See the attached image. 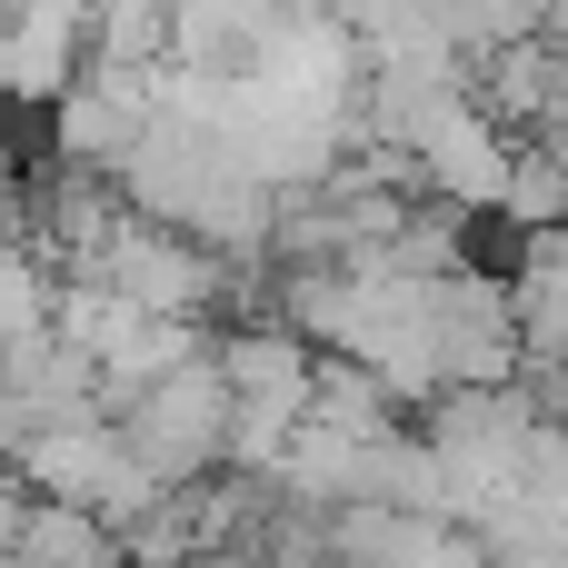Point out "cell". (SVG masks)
<instances>
[{"mask_svg":"<svg viewBox=\"0 0 568 568\" xmlns=\"http://www.w3.org/2000/svg\"><path fill=\"white\" fill-rule=\"evenodd\" d=\"M110 429H120V449H130L160 489L210 479V469H220V429H230V379H220V359H210V349L170 359L160 379H140V389L120 399Z\"/></svg>","mask_w":568,"mask_h":568,"instance_id":"1","label":"cell"},{"mask_svg":"<svg viewBox=\"0 0 568 568\" xmlns=\"http://www.w3.org/2000/svg\"><path fill=\"white\" fill-rule=\"evenodd\" d=\"M10 549H30V559H120V529H110L100 509H80V499H50V509L20 499Z\"/></svg>","mask_w":568,"mask_h":568,"instance_id":"2","label":"cell"},{"mask_svg":"<svg viewBox=\"0 0 568 568\" xmlns=\"http://www.w3.org/2000/svg\"><path fill=\"white\" fill-rule=\"evenodd\" d=\"M10 519H20V469H0V549H10Z\"/></svg>","mask_w":568,"mask_h":568,"instance_id":"3","label":"cell"}]
</instances>
